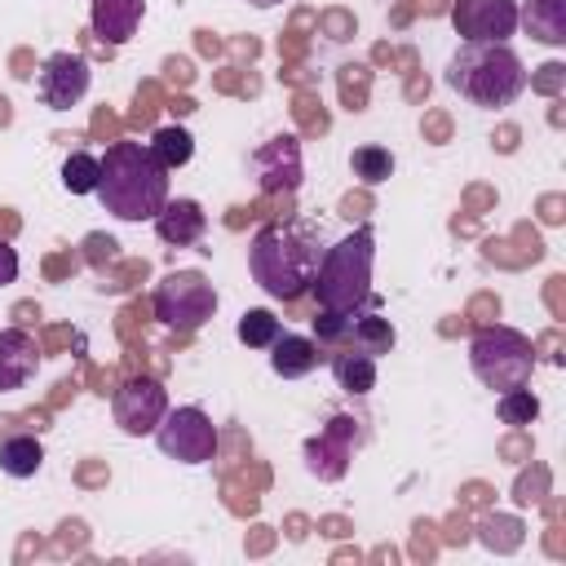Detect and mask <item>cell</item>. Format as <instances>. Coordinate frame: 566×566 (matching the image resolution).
Listing matches in <instances>:
<instances>
[{"label": "cell", "instance_id": "4fadbf2b", "mask_svg": "<svg viewBox=\"0 0 566 566\" xmlns=\"http://www.w3.org/2000/svg\"><path fill=\"white\" fill-rule=\"evenodd\" d=\"M142 13H146V0H88V27L111 49H119L137 35Z\"/></svg>", "mask_w": 566, "mask_h": 566}, {"label": "cell", "instance_id": "9a60e30c", "mask_svg": "<svg viewBox=\"0 0 566 566\" xmlns=\"http://www.w3.org/2000/svg\"><path fill=\"white\" fill-rule=\"evenodd\" d=\"M40 371L35 336L22 327H0V389H22Z\"/></svg>", "mask_w": 566, "mask_h": 566}, {"label": "cell", "instance_id": "ffe728a7", "mask_svg": "<svg viewBox=\"0 0 566 566\" xmlns=\"http://www.w3.org/2000/svg\"><path fill=\"white\" fill-rule=\"evenodd\" d=\"M44 464V447L35 433H9L0 442V473L9 478H35Z\"/></svg>", "mask_w": 566, "mask_h": 566}, {"label": "cell", "instance_id": "7c38bea8", "mask_svg": "<svg viewBox=\"0 0 566 566\" xmlns=\"http://www.w3.org/2000/svg\"><path fill=\"white\" fill-rule=\"evenodd\" d=\"M451 27L460 40H500L517 31V0H455L451 4Z\"/></svg>", "mask_w": 566, "mask_h": 566}, {"label": "cell", "instance_id": "ac0fdd59", "mask_svg": "<svg viewBox=\"0 0 566 566\" xmlns=\"http://www.w3.org/2000/svg\"><path fill=\"white\" fill-rule=\"evenodd\" d=\"M345 340H349L354 349H363V354L380 358V354H389V349H394L398 332H394V323H389V318H380V301H376V305H363L358 314H349V332H345Z\"/></svg>", "mask_w": 566, "mask_h": 566}, {"label": "cell", "instance_id": "8992f818", "mask_svg": "<svg viewBox=\"0 0 566 566\" xmlns=\"http://www.w3.org/2000/svg\"><path fill=\"white\" fill-rule=\"evenodd\" d=\"M217 314V287L203 270H168L155 283V318L172 332H199Z\"/></svg>", "mask_w": 566, "mask_h": 566}, {"label": "cell", "instance_id": "6da1fadb", "mask_svg": "<svg viewBox=\"0 0 566 566\" xmlns=\"http://www.w3.org/2000/svg\"><path fill=\"white\" fill-rule=\"evenodd\" d=\"M93 195L119 221H155V212L168 203V168L150 155V146L115 142L102 155V177Z\"/></svg>", "mask_w": 566, "mask_h": 566}, {"label": "cell", "instance_id": "277c9868", "mask_svg": "<svg viewBox=\"0 0 566 566\" xmlns=\"http://www.w3.org/2000/svg\"><path fill=\"white\" fill-rule=\"evenodd\" d=\"M314 270H318V248L310 234L292 226L270 221L248 243V274L274 301H296L301 292H310Z\"/></svg>", "mask_w": 566, "mask_h": 566}, {"label": "cell", "instance_id": "2e32d148", "mask_svg": "<svg viewBox=\"0 0 566 566\" xmlns=\"http://www.w3.org/2000/svg\"><path fill=\"white\" fill-rule=\"evenodd\" d=\"M318 363H323V354H318V340H310V336L279 332L274 345H270V371L283 376V380H301V376H310Z\"/></svg>", "mask_w": 566, "mask_h": 566}, {"label": "cell", "instance_id": "7a4b0ae2", "mask_svg": "<svg viewBox=\"0 0 566 566\" xmlns=\"http://www.w3.org/2000/svg\"><path fill=\"white\" fill-rule=\"evenodd\" d=\"M442 80H447V88H455L469 106H482V111H504V106H513V102L526 93V84H531L522 57H517L509 44H500V40H464V44L451 53Z\"/></svg>", "mask_w": 566, "mask_h": 566}, {"label": "cell", "instance_id": "7402d4cb", "mask_svg": "<svg viewBox=\"0 0 566 566\" xmlns=\"http://www.w3.org/2000/svg\"><path fill=\"white\" fill-rule=\"evenodd\" d=\"M97 177H102V159L88 155V150H71L62 159V186L71 195H93L97 190Z\"/></svg>", "mask_w": 566, "mask_h": 566}, {"label": "cell", "instance_id": "52a82bcc", "mask_svg": "<svg viewBox=\"0 0 566 566\" xmlns=\"http://www.w3.org/2000/svg\"><path fill=\"white\" fill-rule=\"evenodd\" d=\"M155 442L177 464H208L217 455V424L203 407H168L155 424Z\"/></svg>", "mask_w": 566, "mask_h": 566}, {"label": "cell", "instance_id": "9c48e42d", "mask_svg": "<svg viewBox=\"0 0 566 566\" xmlns=\"http://www.w3.org/2000/svg\"><path fill=\"white\" fill-rule=\"evenodd\" d=\"M93 84V71L84 62V53H71V49H57L40 62V75H35V93L49 111H71L84 102Z\"/></svg>", "mask_w": 566, "mask_h": 566}, {"label": "cell", "instance_id": "4316f807", "mask_svg": "<svg viewBox=\"0 0 566 566\" xmlns=\"http://www.w3.org/2000/svg\"><path fill=\"white\" fill-rule=\"evenodd\" d=\"M243 4H252V9H274V4H283V0H243Z\"/></svg>", "mask_w": 566, "mask_h": 566}, {"label": "cell", "instance_id": "603a6c76", "mask_svg": "<svg viewBox=\"0 0 566 566\" xmlns=\"http://www.w3.org/2000/svg\"><path fill=\"white\" fill-rule=\"evenodd\" d=\"M279 332H283V323H279L270 310H243V314H239V327H234V336H239L248 349H270Z\"/></svg>", "mask_w": 566, "mask_h": 566}, {"label": "cell", "instance_id": "3957f363", "mask_svg": "<svg viewBox=\"0 0 566 566\" xmlns=\"http://www.w3.org/2000/svg\"><path fill=\"white\" fill-rule=\"evenodd\" d=\"M371 265H376V234H371V226H358V230L340 234L332 248H323L314 283H310L318 310L358 314L363 305H376L380 296L371 292Z\"/></svg>", "mask_w": 566, "mask_h": 566}, {"label": "cell", "instance_id": "44dd1931", "mask_svg": "<svg viewBox=\"0 0 566 566\" xmlns=\"http://www.w3.org/2000/svg\"><path fill=\"white\" fill-rule=\"evenodd\" d=\"M150 155L172 172V168H181V164H190V155H195V137L181 128V124H164V128H155L150 133Z\"/></svg>", "mask_w": 566, "mask_h": 566}, {"label": "cell", "instance_id": "5bb4252c", "mask_svg": "<svg viewBox=\"0 0 566 566\" xmlns=\"http://www.w3.org/2000/svg\"><path fill=\"white\" fill-rule=\"evenodd\" d=\"M208 230V212L199 208V199H168L159 212H155V234L168 243V248H195Z\"/></svg>", "mask_w": 566, "mask_h": 566}, {"label": "cell", "instance_id": "d6986e66", "mask_svg": "<svg viewBox=\"0 0 566 566\" xmlns=\"http://www.w3.org/2000/svg\"><path fill=\"white\" fill-rule=\"evenodd\" d=\"M332 376H336V385L349 398H363V394L376 389V358L363 354V349H354V345H345L340 354H332Z\"/></svg>", "mask_w": 566, "mask_h": 566}, {"label": "cell", "instance_id": "5b68a950", "mask_svg": "<svg viewBox=\"0 0 566 566\" xmlns=\"http://www.w3.org/2000/svg\"><path fill=\"white\" fill-rule=\"evenodd\" d=\"M469 367L486 389H517L535 376V345L517 327H478L469 340Z\"/></svg>", "mask_w": 566, "mask_h": 566}, {"label": "cell", "instance_id": "ba28073f", "mask_svg": "<svg viewBox=\"0 0 566 566\" xmlns=\"http://www.w3.org/2000/svg\"><path fill=\"white\" fill-rule=\"evenodd\" d=\"M168 411V389L155 376H128L115 394H111V416L128 438L155 433V424Z\"/></svg>", "mask_w": 566, "mask_h": 566}, {"label": "cell", "instance_id": "8fae6325", "mask_svg": "<svg viewBox=\"0 0 566 566\" xmlns=\"http://www.w3.org/2000/svg\"><path fill=\"white\" fill-rule=\"evenodd\" d=\"M354 424H358V420H349V416H332V424H327L318 438L305 442V469H310L318 482H340V478H345V469H349V460H354V447L367 438L363 429L354 433Z\"/></svg>", "mask_w": 566, "mask_h": 566}, {"label": "cell", "instance_id": "484cf974", "mask_svg": "<svg viewBox=\"0 0 566 566\" xmlns=\"http://www.w3.org/2000/svg\"><path fill=\"white\" fill-rule=\"evenodd\" d=\"M13 279H18V252L0 239V287H4V283H13Z\"/></svg>", "mask_w": 566, "mask_h": 566}, {"label": "cell", "instance_id": "d4e9b609", "mask_svg": "<svg viewBox=\"0 0 566 566\" xmlns=\"http://www.w3.org/2000/svg\"><path fill=\"white\" fill-rule=\"evenodd\" d=\"M495 411H500V420H504V424L522 429V424H531V420L539 416V398L531 394V385H517V389H504V394H500Z\"/></svg>", "mask_w": 566, "mask_h": 566}, {"label": "cell", "instance_id": "30bf717a", "mask_svg": "<svg viewBox=\"0 0 566 566\" xmlns=\"http://www.w3.org/2000/svg\"><path fill=\"white\" fill-rule=\"evenodd\" d=\"M248 172L265 195H292L301 186V146L292 133H274L248 155Z\"/></svg>", "mask_w": 566, "mask_h": 566}, {"label": "cell", "instance_id": "e0dca14e", "mask_svg": "<svg viewBox=\"0 0 566 566\" xmlns=\"http://www.w3.org/2000/svg\"><path fill=\"white\" fill-rule=\"evenodd\" d=\"M517 27H526V35L539 44H566V0H522Z\"/></svg>", "mask_w": 566, "mask_h": 566}, {"label": "cell", "instance_id": "cb8c5ba5", "mask_svg": "<svg viewBox=\"0 0 566 566\" xmlns=\"http://www.w3.org/2000/svg\"><path fill=\"white\" fill-rule=\"evenodd\" d=\"M349 172H354L358 181H367V186H380V181H389V172H394V155H389L385 146H358V150L349 155Z\"/></svg>", "mask_w": 566, "mask_h": 566}]
</instances>
